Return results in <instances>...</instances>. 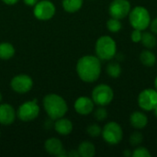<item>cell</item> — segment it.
I'll return each instance as SVG.
<instances>
[{
    "label": "cell",
    "instance_id": "cell-7",
    "mask_svg": "<svg viewBox=\"0 0 157 157\" xmlns=\"http://www.w3.org/2000/svg\"><path fill=\"white\" fill-rule=\"evenodd\" d=\"M91 98L93 99L95 105L105 107L111 103L114 98L113 89L106 84H99L94 87L91 94Z\"/></svg>",
    "mask_w": 157,
    "mask_h": 157
},
{
    "label": "cell",
    "instance_id": "cell-31",
    "mask_svg": "<svg viewBox=\"0 0 157 157\" xmlns=\"http://www.w3.org/2000/svg\"><path fill=\"white\" fill-rule=\"evenodd\" d=\"M4 4L6 5H8V6H13V5H16L19 0H1Z\"/></svg>",
    "mask_w": 157,
    "mask_h": 157
},
{
    "label": "cell",
    "instance_id": "cell-8",
    "mask_svg": "<svg viewBox=\"0 0 157 157\" xmlns=\"http://www.w3.org/2000/svg\"><path fill=\"white\" fill-rule=\"evenodd\" d=\"M56 12V7L54 4L50 0L39 1L33 6L34 17L41 21H47L52 19Z\"/></svg>",
    "mask_w": 157,
    "mask_h": 157
},
{
    "label": "cell",
    "instance_id": "cell-26",
    "mask_svg": "<svg viewBox=\"0 0 157 157\" xmlns=\"http://www.w3.org/2000/svg\"><path fill=\"white\" fill-rule=\"evenodd\" d=\"M143 141H144V135L139 132H133L130 137V143L132 146H139L143 143Z\"/></svg>",
    "mask_w": 157,
    "mask_h": 157
},
{
    "label": "cell",
    "instance_id": "cell-1",
    "mask_svg": "<svg viewBox=\"0 0 157 157\" xmlns=\"http://www.w3.org/2000/svg\"><path fill=\"white\" fill-rule=\"evenodd\" d=\"M76 73L79 78L86 83L96 82L101 74V62L98 56L85 55L76 63Z\"/></svg>",
    "mask_w": 157,
    "mask_h": 157
},
{
    "label": "cell",
    "instance_id": "cell-24",
    "mask_svg": "<svg viewBox=\"0 0 157 157\" xmlns=\"http://www.w3.org/2000/svg\"><path fill=\"white\" fill-rule=\"evenodd\" d=\"M86 132L87 134L92 137V138H97L98 136L101 135V132H102V128L98 125V124H90L89 126H87L86 128Z\"/></svg>",
    "mask_w": 157,
    "mask_h": 157
},
{
    "label": "cell",
    "instance_id": "cell-30",
    "mask_svg": "<svg viewBox=\"0 0 157 157\" xmlns=\"http://www.w3.org/2000/svg\"><path fill=\"white\" fill-rule=\"evenodd\" d=\"M25 5L26 6H34L40 0H23Z\"/></svg>",
    "mask_w": 157,
    "mask_h": 157
},
{
    "label": "cell",
    "instance_id": "cell-28",
    "mask_svg": "<svg viewBox=\"0 0 157 157\" xmlns=\"http://www.w3.org/2000/svg\"><path fill=\"white\" fill-rule=\"evenodd\" d=\"M142 36H143V31L142 30L133 29V31L132 32V35H131V39H132V40L133 42L138 43V42H141Z\"/></svg>",
    "mask_w": 157,
    "mask_h": 157
},
{
    "label": "cell",
    "instance_id": "cell-13",
    "mask_svg": "<svg viewBox=\"0 0 157 157\" xmlns=\"http://www.w3.org/2000/svg\"><path fill=\"white\" fill-rule=\"evenodd\" d=\"M17 118V111L12 105L0 103V124L2 125H10L12 124Z\"/></svg>",
    "mask_w": 157,
    "mask_h": 157
},
{
    "label": "cell",
    "instance_id": "cell-21",
    "mask_svg": "<svg viewBox=\"0 0 157 157\" xmlns=\"http://www.w3.org/2000/svg\"><path fill=\"white\" fill-rule=\"evenodd\" d=\"M142 44L149 50L154 49L157 44V39L155 37V34L153 32H143V36H142V40H141Z\"/></svg>",
    "mask_w": 157,
    "mask_h": 157
},
{
    "label": "cell",
    "instance_id": "cell-12",
    "mask_svg": "<svg viewBox=\"0 0 157 157\" xmlns=\"http://www.w3.org/2000/svg\"><path fill=\"white\" fill-rule=\"evenodd\" d=\"M75 110L82 116H87L94 111L95 103L91 98L82 96L75 101Z\"/></svg>",
    "mask_w": 157,
    "mask_h": 157
},
{
    "label": "cell",
    "instance_id": "cell-34",
    "mask_svg": "<svg viewBox=\"0 0 157 157\" xmlns=\"http://www.w3.org/2000/svg\"><path fill=\"white\" fill-rule=\"evenodd\" d=\"M155 89L157 90V76L156 78H155Z\"/></svg>",
    "mask_w": 157,
    "mask_h": 157
},
{
    "label": "cell",
    "instance_id": "cell-11",
    "mask_svg": "<svg viewBox=\"0 0 157 157\" xmlns=\"http://www.w3.org/2000/svg\"><path fill=\"white\" fill-rule=\"evenodd\" d=\"M132 7L128 0H113L109 6V13L111 17L123 19L130 14Z\"/></svg>",
    "mask_w": 157,
    "mask_h": 157
},
{
    "label": "cell",
    "instance_id": "cell-29",
    "mask_svg": "<svg viewBox=\"0 0 157 157\" xmlns=\"http://www.w3.org/2000/svg\"><path fill=\"white\" fill-rule=\"evenodd\" d=\"M150 29H151V31L153 33H155V35H157V17L155 18H154L153 20H151V23H150Z\"/></svg>",
    "mask_w": 157,
    "mask_h": 157
},
{
    "label": "cell",
    "instance_id": "cell-36",
    "mask_svg": "<svg viewBox=\"0 0 157 157\" xmlns=\"http://www.w3.org/2000/svg\"><path fill=\"white\" fill-rule=\"evenodd\" d=\"M2 99H3V97H2V94H1V92H0V103H1V101H2Z\"/></svg>",
    "mask_w": 157,
    "mask_h": 157
},
{
    "label": "cell",
    "instance_id": "cell-10",
    "mask_svg": "<svg viewBox=\"0 0 157 157\" xmlns=\"http://www.w3.org/2000/svg\"><path fill=\"white\" fill-rule=\"evenodd\" d=\"M10 86L17 94H26L33 87V80L29 75H17L11 79Z\"/></svg>",
    "mask_w": 157,
    "mask_h": 157
},
{
    "label": "cell",
    "instance_id": "cell-37",
    "mask_svg": "<svg viewBox=\"0 0 157 157\" xmlns=\"http://www.w3.org/2000/svg\"><path fill=\"white\" fill-rule=\"evenodd\" d=\"M0 136H1V132H0Z\"/></svg>",
    "mask_w": 157,
    "mask_h": 157
},
{
    "label": "cell",
    "instance_id": "cell-20",
    "mask_svg": "<svg viewBox=\"0 0 157 157\" xmlns=\"http://www.w3.org/2000/svg\"><path fill=\"white\" fill-rule=\"evenodd\" d=\"M140 61L144 65L151 67V66L155 65V63L156 62V56L151 50L147 49V50H144L141 52Z\"/></svg>",
    "mask_w": 157,
    "mask_h": 157
},
{
    "label": "cell",
    "instance_id": "cell-3",
    "mask_svg": "<svg viewBox=\"0 0 157 157\" xmlns=\"http://www.w3.org/2000/svg\"><path fill=\"white\" fill-rule=\"evenodd\" d=\"M95 51L100 61H110L116 56L117 43L110 36L104 35L96 41Z\"/></svg>",
    "mask_w": 157,
    "mask_h": 157
},
{
    "label": "cell",
    "instance_id": "cell-15",
    "mask_svg": "<svg viewBox=\"0 0 157 157\" xmlns=\"http://www.w3.org/2000/svg\"><path fill=\"white\" fill-rule=\"evenodd\" d=\"M73 129H74L73 122L69 119L62 117L60 119H57L54 122V130L60 135L63 136L69 135L73 132Z\"/></svg>",
    "mask_w": 157,
    "mask_h": 157
},
{
    "label": "cell",
    "instance_id": "cell-32",
    "mask_svg": "<svg viewBox=\"0 0 157 157\" xmlns=\"http://www.w3.org/2000/svg\"><path fill=\"white\" fill-rule=\"evenodd\" d=\"M67 156L78 157V156H79L78 151H77V150H72V151H70V152H69V153L67 154Z\"/></svg>",
    "mask_w": 157,
    "mask_h": 157
},
{
    "label": "cell",
    "instance_id": "cell-9",
    "mask_svg": "<svg viewBox=\"0 0 157 157\" xmlns=\"http://www.w3.org/2000/svg\"><path fill=\"white\" fill-rule=\"evenodd\" d=\"M138 105L144 111L154 110L157 107V90L146 88L138 97Z\"/></svg>",
    "mask_w": 157,
    "mask_h": 157
},
{
    "label": "cell",
    "instance_id": "cell-23",
    "mask_svg": "<svg viewBox=\"0 0 157 157\" xmlns=\"http://www.w3.org/2000/svg\"><path fill=\"white\" fill-rule=\"evenodd\" d=\"M107 28H108V29L109 31H111L113 33L119 32L122 29L121 19H118V18H115V17H110L107 21Z\"/></svg>",
    "mask_w": 157,
    "mask_h": 157
},
{
    "label": "cell",
    "instance_id": "cell-33",
    "mask_svg": "<svg viewBox=\"0 0 157 157\" xmlns=\"http://www.w3.org/2000/svg\"><path fill=\"white\" fill-rule=\"evenodd\" d=\"M124 155H126V156H130V155H132V153H130V151H129V150H125V151H124Z\"/></svg>",
    "mask_w": 157,
    "mask_h": 157
},
{
    "label": "cell",
    "instance_id": "cell-18",
    "mask_svg": "<svg viewBox=\"0 0 157 157\" xmlns=\"http://www.w3.org/2000/svg\"><path fill=\"white\" fill-rule=\"evenodd\" d=\"M16 50L13 44L10 42H1L0 43V59L1 60H9L15 55Z\"/></svg>",
    "mask_w": 157,
    "mask_h": 157
},
{
    "label": "cell",
    "instance_id": "cell-22",
    "mask_svg": "<svg viewBox=\"0 0 157 157\" xmlns=\"http://www.w3.org/2000/svg\"><path fill=\"white\" fill-rule=\"evenodd\" d=\"M107 73L111 78H118L121 74V66L118 62H110L107 65Z\"/></svg>",
    "mask_w": 157,
    "mask_h": 157
},
{
    "label": "cell",
    "instance_id": "cell-27",
    "mask_svg": "<svg viewBox=\"0 0 157 157\" xmlns=\"http://www.w3.org/2000/svg\"><path fill=\"white\" fill-rule=\"evenodd\" d=\"M151 153L145 147L139 146L132 152V157H151Z\"/></svg>",
    "mask_w": 157,
    "mask_h": 157
},
{
    "label": "cell",
    "instance_id": "cell-19",
    "mask_svg": "<svg viewBox=\"0 0 157 157\" xmlns=\"http://www.w3.org/2000/svg\"><path fill=\"white\" fill-rule=\"evenodd\" d=\"M84 4V0H63L62 6L64 11L68 13H75L79 11Z\"/></svg>",
    "mask_w": 157,
    "mask_h": 157
},
{
    "label": "cell",
    "instance_id": "cell-35",
    "mask_svg": "<svg viewBox=\"0 0 157 157\" xmlns=\"http://www.w3.org/2000/svg\"><path fill=\"white\" fill-rule=\"evenodd\" d=\"M154 111H155V117L157 118V107L155 109H154Z\"/></svg>",
    "mask_w": 157,
    "mask_h": 157
},
{
    "label": "cell",
    "instance_id": "cell-14",
    "mask_svg": "<svg viewBox=\"0 0 157 157\" xmlns=\"http://www.w3.org/2000/svg\"><path fill=\"white\" fill-rule=\"evenodd\" d=\"M44 149L49 155H55V156H59L61 152L63 150H64L63 145L62 144V141L58 138H55V137L49 138L45 141Z\"/></svg>",
    "mask_w": 157,
    "mask_h": 157
},
{
    "label": "cell",
    "instance_id": "cell-6",
    "mask_svg": "<svg viewBox=\"0 0 157 157\" xmlns=\"http://www.w3.org/2000/svg\"><path fill=\"white\" fill-rule=\"evenodd\" d=\"M40 111V109L38 104V100L34 98L22 103L18 107L17 110V117L24 122H29L38 118Z\"/></svg>",
    "mask_w": 157,
    "mask_h": 157
},
{
    "label": "cell",
    "instance_id": "cell-2",
    "mask_svg": "<svg viewBox=\"0 0 157 157\" xmlns=\"http://www.w3.org/2000/svg\"><path fill=\"white\" fill-rule=\"evenodd\" d=\"M42 104L48 117L52 121L64 117L68 111V105L65 99L57 94L46 95L43 98Z\"/></svg>",
    "mask_w": 157,
    "mask_h": 157
},
{
    "label": "cell",
    "instance_id": "cell-4",
    "mask_svg": "<svg viewBox=\"0 0 157 157\" xmlns=\"http://www.w3.org/2000/svg\"><path fill=\"white\" fill-rule=\"evenodd\" d=\"M129 21L134 29L144 30L151 23V16L147 8L138 6L131 9L129 14Z\"/></svg>",
    "mask_w": 157,
    "mask_h": 157
},
{
    "label": "cell",
    "instance_id": "cell-5",
    "mask_svg": "<svg viewBox=\"0 0 157 157\" xmlns=\"http://www.w3.org/2000/svg\"><path fill=\"white\" fill-rule=\"evenodd\" d=\"M101 136L107 144L110 145H116L121 142L123 138V131L119 123L115 121H109L102 128Z\"/></svg>",
    "mask_w": 157,
    "mask_h": 157
},
{
    "label": "cell",
    "instance_id": "cell-16",
    "mask_svg": "<svg viewBox=\"0 0 157 157\" xmlns=\"http://www.w3.org/2000/svg\"><path fill=\"white\" fill-rule=\"evenodd\" d=\"M130 122L134 129L143 130L148 124V118L142 111H134L130 116Z\"/></svg>",
    "mask_w": 157,
    "mask_h": 157
},
{
    "label": "cell",
    "instance_id": "cell-25",
    "mask_svg": "<svg viewBox=\"0 0 157 157\" xmlns=\"http://www.w3.org/2000/svg\"><path fill=\"white\" fill-rule=\"evenodd\" d=\"M94 117L98 121H103L108 117V111L104 107L98 106V108L94 111Z\"/></svg>",
    "mask_w": 157,
    "mask_h": 157
},
{
    "label": "cell",
    "instance_id": "cell-17",
    "mask_svg": "<svg viewBox=\"0 0 157 157\" xmlns=\"http://www.w3.org/2000/svg\"><path fill=\"white\" fill-rule=\"evenodd\" d=\"M79 156L82 157H93L96 155V147L89 141L82 142L77 148Z\"/></svg>",
    "mask_w": 157,
    "mask_h": 157
}]
</instances>
